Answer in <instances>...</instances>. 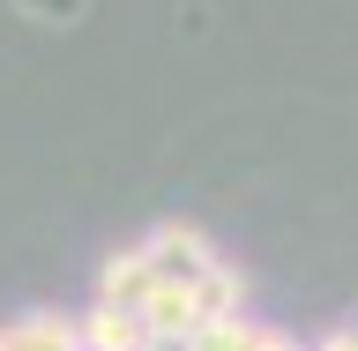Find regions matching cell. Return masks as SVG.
Here are the masks:
<instances>
[{"instance_id": "3957f363", "label": "cell", "mask_w": 358, "mask_h": 351, "mask_svg": "<svg viewBox=\"0 0 358 351\" xmlns=\"http://www.w3.org/2000/svg\"><path fill=\"white\" fill-rule=\"evenodd\" d=\"M75 329H83V351H150V322L127 307H105V299H90Z\"/></svg>"}, {"instance_id": "277c9868", "label": "cell", "mask_w": 358, "mask_h": 351, "mask_svg": "<svg viewBox=\"0 0 358 351\" xmlns=\"http://www.w3.org/2000/svg\"><path fill=\"white\" fill-rule=\"evenodd\" d=\"M30 22H45V30H67V22H83V8L90 0H15Z\"/></svg>"}, {"instance_id": "5b68a950", "label": "cell", "mask_w": 358, "mask_h": 351, "mask_svg": "<svg viewBox=\"0 0 358 351\" xmlns=\"http://www.w3.org/2000/svg\"><path fill=\"white\" fill-rule=\"evenodd\" d=\"M313 351H358V314H351V322H336V329L321 336V344H313Z\"/></svg>"}, {"instance_id": "6da1fadb", "label": "cell", "mask_w": 358, "mask_h": 351, "mask_svg": "<svg viewBox=\"0 0 358 351\" xmlns=\"http://www.w3.org/2000/svg\"><path fill=\"white\" fill-rule=\"evenodd\" d=\"M142 247H150V262H157V284H179V291H194L201 277L224 262L217 240H209L194 217H164V224H150V240H142Z\"/></svg>"}, {"instance_id": "7a4b0ae2", "label": "cell", "mask_w": 358, "mask_h": 351, "mask_svg": "<svg viewBox=\"0 0 358 351\" xmlns=\"http://www.w3.org/2000/svg\"><path fill=\"white\" fill-rule=\"evenodd\" d=\"M150 291H157V262H150V247H142V240L120 247V254H105V269H97V299H105V307L142 314V307H150Z\"/></svg>"}]
</instances>
